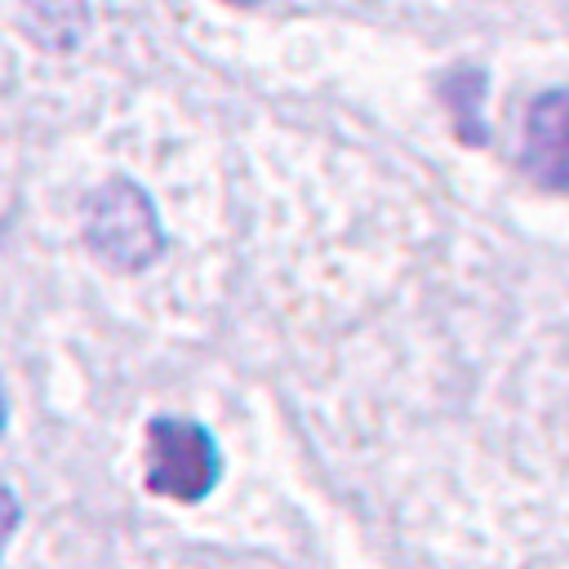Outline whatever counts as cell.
<instances>
[{"mask_svg": "<svg viewBox=\"0 0 569 569\" xmlns=\"http://www.w3.org/2000/svg\"><path fill=\"white\" fill-rule=\"evenodd\" d=\"M84 244L111 271L147 267L164 244V231H160V218H156L147 191L129 178L102 182L84 209Z\"/></svg>", "mask_w": 569, "mask_h": 569, "instance_id": "1", "label": "cell"}, {"mask_svg": "<svg viewBox=\"0 0 569 569\" xmlns=\"http://www.w3.org/2000/svg\"><path fill=\"white\" fill-rule=\"evenodd\" d=\"M520 169L547 191H569V89H551L529 102Z\"/></svg>", "mask_w": 569, "mask_h": 569, "instance_id": "3", "label": "cell"}, {"mask_svg": "<svg viewBox=\"0 0 569 569\" xmlns=\"http://www.w3.org/2000/svg\"><path fill=\"white\" fill-rule=\"evenodd\" d=\"M218 445L204 427L182 418H156L142 440V485L169 502H200L218 485Z\"/></svg>", "mask_w": 569, "mask_h": 569, "instance_id": "2", "label": "cell"}, {"mask_svg": "<svg viewBox=\"0 0 569 569\" xmlns=\"http://www.w3.org/2000/svg\"><path fill=\"white\" fill-rule=\"evenodd\" d=\"M0 431H4V396H0Z\"/></svg>", "mask_w": 569, "mask_h": 569, "instance_id": "5", "label": "cell"}, {"mask_svg": "<svg viewBox=\"0 0 569 569\" xmlns=\"http://www.w3.org/2000/svg\"><path fill=\"white\" fill-rule=\"evenodd\" d=\"M231 4H258V0H231Z\"/></svg>", "mask_w": 569, "mask_h": 569, "instance_id": "6", "label": "cell"}, {"mask_svg": "<svg viewBox=\"0 0 569 569\" xmlns=\"http://www.w3.org/2000/svg\"><path fill=\"white\" fill-rule=\"evenodd\" d=\"M18 520H22V507H18L13 489L0 485V556H4V547H9V538H13V529H18Z\"/></svg>", "mask_w": 569, "mask_h": 569, "instance_id": "4", "label": "cell"}]
</instances>
